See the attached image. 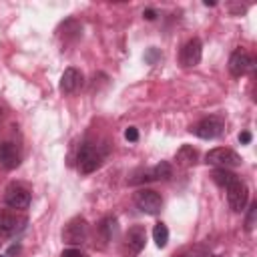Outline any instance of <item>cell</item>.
<instances>
[{"label":"cell","instance_id":"obj_9","mask_svg":"<svg viewBox=\"0 0 257 257\" xmlns=\"http://www.w3.org/2000/svg\"><path fill=\"white\" fill-rule=\"evenodd\" d=\"M253 66H255V60L245 48H235L231 52V56H229V72L235 78L247 74L249 70H253Z\"/></svg>","mask_w":257,"mask_h":257},{"label":"cell","instance_id":"obj_29","mask_svg":"<svg viewBox=\"0 0 257 257\" xmlns=\"http://www.w3.org/2000/svg\"><path fill=\"white\" fill-rule=\"evenodd\" d=\"M201 257H221V255H201Z\"/></svg>","mask_w":257,"mask_h":257},{"label":"cell","instance_id":"obj_2","mask_svg":"<svg viewBox=\"0 0 257 257\" xmlns=\"http://www.w3.org/2000/svg\"><path fill=\"white\" fill-rule=\"evenodd\" d=\"M100 161H102V153L90 145V143H82L78 153H76V167L82 175H88L92 171H96L100 167Z\"/></svg>","mask_w":257,"mask_h":257},{"label":"cell","instance_id":"obj_17","mask_svg":"<svg viewBox=\"0 0 257 257\" xmlns=\"http://www.w3.org/2000/svg\"><path fill=\"white\" fill-rule=\"evenodd\" d=\"M211 179H213L221 189H227V187L233 185L239 177H237L235 173H231L229 169H215V171L211 173Z\"/></svg>","mask_w":257,"mask_h":257},{"label":"cell","instance_id":"obj_19","mask_svg":"<svg viewBox=\"0 0 257 257\" xmlns=\"http://www.w3.org/2000/svg\"><path fill=\"white\" fill-rule=\"evenodd\" d=\"M153 241H155V245L161 247V249L167 245V241H169V229H167L165 223H157V225H155V229H153Z\"/></svg>","mask_w":257,"mask_h":257},{"label":"cell","instance_id":"obj_28","mask_svg":"<svg viewBox=\"0 0 257 257\" xmlns=\"http://www.w3.org/2000/svg\"><path fill=\"white\" fill-rule=\"evenodd\" d=\"M2 116H4V110H2V106H0V120H2Z\"/></svg>","mask_w":257,"mask_h":257},{"label":"cell","instance_id":"obj_14","mask_svg":"<svg viewBox=\"0 0 257 257\" xmlns=\"http://www.w3.org/2000/svg\"><path fill=\"white\" fill-rule=\"evenodd\" d=\"M82 72L78 70V68H66L64 72H62V76H60V90L64 92V94H72V92H76L80 86H82Z\"/></svg>","mask_w":257,"mask_h":257},{"label":"cell","instance_id":"obj_30","mask_svg":"<svg viewBox=\"0 0 257 257\" xmlns=\"http://www.w3.org/2000/svg\"><path fill=\"white\" fill-rule=\"evenodd\" d=\"M179 257H185V255H179Z\"/></svg>","mask_w":257,"mask_h":257},{"label":"cell","instance_id":"obj_1","mask_svg":"<svg viewBox=\"0 0 257 257\" xmlns=\"http://www.w3.org/2000/svg\"><path fill=\"white\" fill-rule=\"evenodd\" d=\"M26 225H28L26 215L0 209V237L2 239H10V237L20 235L26 229Z\"/></svg>","mask_w":257,"mask_h":257},{"label":"cell","instance_id":"obj_10","mask_svg":"<svg viewBox=\"0 0 257 257\" xmlns=\"http://www.w3.org/2000/svg\"><path fill=\"white\" fill-rule=\"evenodd\" d=\"M225 191H227V203H229L231 211L241 213V211L245 209L247 201H249V189H247V185H245L241 179H237V181H235L233 185H229Z\"/></svg>","mask_w":257,"mask_h":257},{"label":"cell","instance_id":"obj_27","mask_svg":"<svg viewBox=\"0 0 257 257\" xmlns=\"http://www.w3.org/2000/svg\"><path fill=\"white\" fill-rule=\"evenodd\" d=\"M203 4H205V6H215V2H213V0H205Z\"/></svg>","mask_w":257,"mask_h":257},{"label":"cell","instance_id":"obj_15","mask_svg":"<svg viewBox=\"0 0 257 257\" xmlns=\"http://www.w3.org/2000/svg\"><path fill=\"white\" fill-rule=\"evenodd\" d=\"M56 32L64 42H74V40H78L82 36V24L78 20H74V18H68V20H64L60 24V28Z\"/></svg>","mask_w":257,"mask_h":257},{"label":"cell","instance_id":"obj_7","mask_svg":"<svg viewBox=\"0 0 257 257\" xmlns=\"http://www.w3.org/2000/svg\"><path fill=\"white\" fill-rule=\"evenodd\" d=\"M147 243V231L143 225H135L126 231L124 241H122V255L124 257H137Z\"/></svg>","mask_w":257,"mask_h":257},{"label":"cell","instance_id":"obj_26","mask_svg":"<svg viewBox=\"0 0 257 257\" xmlns=\"http://www.w3.org/2000/svg\"><path fill=\"white\" fill-rule=\"evenodd\" d=\"M18 253H20V245H12L8 249V255H18Z\"/></svg>","mask_w":257,"mask_h":257},{"label":"cell","instance_id":"obj_11","mask_svg":"<svg viewBox=\"0 0 257 257\" xmlns=\"http://www.w3.org/2000/svg\"><path fill=\"white\" fill-rule=\"evenodd\" d=\"M4 203L8 207H12V209H18V211L28 209V205H30V191L24 189L18 183H12L4 191Z\"/></svg>","mask_w":257,"mask_h":257},{"label":"cell","instance_id":"obj_3","mask_svg":"<svg viewBox=\"0 0 257 257\" xmlns=\"http://www.w3.org/2000/svg\"><path fill=\"white\" fill-rule=\"evenodd\" d=\"M205 163L207 165H213L217 169H233V167H239L241 165V157L233 149L217 147V149H211L205 155Z\"/></svg>","mask_w":257,"mask_h":257},{"label":"cell","instance_id":"obj_31","mask_svg":"<svg viewBox=\"0 0 257 257\" xmlns=\"http://www.w3.org/2000/svg\"><path fill=\"white\" fill-rule=\"evenodd\" d=\"M0 257H2V255H0Z\"/></svg>","mask_w":257,"mask_h":257},{"label":"cell","instance_id":"obj_24","mask_svg":"<svg viewBox=\"0 0 257 257\" xmlns=\"http://www.w3.org/2000/svg\"><path fill=\"white\" fill-rule=\"evenodd\" d=\"M251 133L249 131H243V133H239V143H243V145H249L251 143Z\"/></svg>","mask_w":257,"mask_h":257},{"label":"cell","instance_id":"obj_13","mask_svg":"<svg viewBox=\"0 0 257 257\" xmlns=\"http://www.w3.org/2000/svg\"><path fill=\"white\" fill-rule=\"evenodd\" d=\"M0 165L8 171H12L20 165V151L12 141L0 143Z\"/></svg>","mask_w":257,"mask_h":257},{"label":"cell","instance_id":"obj_21","mask_svg":"<svg viewBox=\"0 0 257 257\" xmlns=\"http://www.w3.org/2000/svg\"><path fill=\"white\" fill-rule=\"evenodd\" d=\"M157 60H161V52H159V48L151 46V48L145 52V62H147V64H157Z\"/></svg>","mask_w":257,"mask_h":257},{"label":"cell","instance_id":"obj_4","mask_svg":"<svg viewBox=\"0 0 257 257\" xmlns=\"http://www.w3.org/2000/svg\"><path fill=\"white\" fill-rule=\"evenodd\" d=\"M86 235H88V223H86L84 217H72L62 229V241L70 247H76V245L84 243Z\"/></svg>","mask_w":257,"mask_h":257},{"label":"cell","instance_id":"obj_25","mask_svg":"<svg viewBox=\"0 0 257 257\" xmlns=\"http://www.w3.org/2000/svg\"><path fill=\"white\" fill-rule=\"evenodd\" d=\"M143 16H145L147 20H155V18H157V12H155L153 8H147V10L143 12Z\"/></svg>","mask_w":257,"mask_h":257},{"label":"cell","instance_id":"obj_5","mask_svg":"<svg viewBox=\"0 0 257 257\" xmlns=\"http://www.w3.org/2000/svg\"><path fill=\"white\" fill-rule=\"evenodd\" d=\"M223 128H225V122H223V118H221L219 114H211V116H205V118H201L197 124H193V126H191V133H193V135H197L199 139L211 141V139H217V137H221Z\"/></svg>","mask_w":257,"mask_h":257},{"label":"cell","instance_id":"obj_20","mask_svg":"<svg viewBox=\"0 0 257 257\" xmlns=\"http://www.w3.org/2000/svg\"><path fill=\"white\" fill-rule=\"evenodd\" d=\"M255 215H257V203H251L249 209H247V219H245V229L247 231H253V227H255Z\"/></svg>","mask_w":257,"mask_h":257},{"label":"cell","instance_id":"obj_16","mask_svg":"<svg viewBox=\"0 0 257 257\" xmlns=\"http://www.w3.org/2000/svg\"><path fill=\"white\" fill-rule=\"evenodd\" d=\"M175 161H177V165H181V167H191V165L197 163V151H195L191 145H183V147L177 151Z\"/></svg>","mask_w":257,"mask_h":257},{"label":"cell","instance_id":"obj_12","mask_svg":"<svg viewBox=\"0 0 257 257\" xmlns=\"http://www.w3.org/2000/svg\"><path fill=\"white\" fill-rule=\"evenodd\" d=\"M201 56H203V44L199 38H191L183 44L181 52H179V62L181 66L185 68H191V66H197L201 62Z\"/></svg>","mask_w":257,"mask_h":257},{"label":"cell","instance_id":"obj_6","mask_svg":"<svg viewBox=\"0 0 257 257\" xmlns=\"http://www.w3.org/2000/svg\"><path fill=\"white\" fill-rule=\"evenodd\" d=\"M173 175V169L167 161H161L159 165L151 167V169H143V171H137L133 175V179H128V185H141V183H151V181H167L171 179Z\"/></svg>","mask_w":257,"mask_h":257},{"label":"cell","instance_id":"obj_23","mask_svg":"<svg viewBox=\"0 0 257 257\" xmlns=\"http://www.w3.org/2000/svg\"><path fill=\"white\" fill-rule=\"evenodd\" d=\"M60 257H84V253L80 249H76V247H70V249H64Z\"/></svg>","mask_w":257,"mask_h":257},{"label":"cell","instance_id":"obj_8","mask_svg":"<svg viewBox=\"0 0 257 257\" xmlns=\"http://www.w3.org/2000/svg\"><path fill=\"white\" fill-rule=\"evenodd\" d=\"M135 205L147 215H157L163 207V199L153 189H139L135 193Z\"/></svg>","mask_w":257,"mask_h":257},{"label":"cell","instance_id":"obj_18","mask_svg":"<svg viewBox=\"0 0 257 257\" xmlns=\"http://www.w3.org/2000/svg\"><path fill=\"white\" fill-rule=\"evenodd\" d=\"M116 229H118V227H116V219H114V217H104V219L98 223V233H100V239H102L104 243L114 237Z\"/></svg>","mask_w":257,"mask_h":257},{"label":"cell","instance_id":"obj_22","mask_svg":"<svg viewBox=\"0 0 257 257\" xmlns=\"http://www.w3.org/2000/svg\"><path fill=\"white\" fill-rule=\"evenodd\" d=\"M124 139L131 141V143H137V141H139V131H137L135 126H128V128L124 131Z\"/></svg>","mask_w":257,"mask_h":257}]
</instances>
